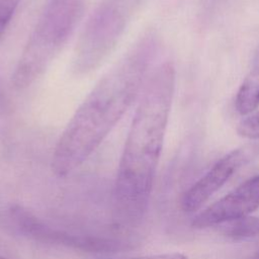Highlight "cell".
I'll list each match as a JSON object with an SVG mask.
<instances>
[{
	"instance_id": "obj_1",
	"label": "cell",
	"mask_w": 259,
	"mask_h": 259,
	"mask_svg": "<svg viewBox=\"0 0 259 259\" xmlns=\"http://www.w3.org/2000/svg\"><path fill=\"white\" fill-rule=\"evenodd\" d=\"M154 50L151 34L141 37L85 97L55 147L52 169L57 176L80 167L140 96Z\"/></svg>"
},
{
	"instance_id": "obj_2",
	"label": "cell",
	"mask_w": 259,
	"mask_h": 259,
	"mask_svg": "<svg viewBox=\"0 0 259 259\" xmlns=\"http://www.w3.org/2000/svg\"><path fill=\"white\" fill-rule=\"evenodd\" d=\"M171 63L155 68L146 79L120 156L114 204L120 222H139L148 206L161 156L174 94Z\"/></svg>"
},
{
	"instance_id": "obj_3",
	"label": "cell",
	"mask_w": 259,
	"mask_h": 259,
	"mask_svg": "<svg viewBox=\"0 0 259 259\" xmlns=\"http://www.w3.org/2000/svg\"><path fill=\"white\" fill-rule=\"evenodd\" d=\"M86 0H50L13 73L18 89L31 85L49 67L81 19Z\"/></svg>"
},
{
	"instance_id": "obj_4",
	"label": "cell",
	"mask_w": 259,
	"mask_h": 259,
	"mask_svg": "<svg viewBox=\"0 0 259 259\" xmlns=\"http://www.w3.org/2000/svg\"><path fill=\"white\" fill-rule=\"evenodd\" d=\"M143 0H102L78 39L73 67L78 74L95 70L113 51Z\"/></svg>"
},
{
	"instance_id": "obj_5",
	"label": "cell",
	"mask_w": 259,
	"mask_h": 259,
	"mask_svg": "<svg viewBox=\"0 0 259 259\" xmlns=\"http://www.w3.org/2000/svg\"><path fill=\"white\" fill-rule=\"evenodd\" d=\"M259 209V174L250 177L227 195L197 213L192 227L205 229L250 215Z\"/></svg>"
},
{
	"instance_id": "obj_6",
	"label": "cell",
	"mask_w": 259,
	"mask_h": 259,
	"mask_svg": "<svg viewBox=\"0 0 259 259\" xmlns=\"http://www.w3.org/2000/svg\"><path fill=\"white\" fill-rule=\"evenodd\" d=\"M248 151L236 149L221 158L182 196L181 207L186 212L198 210L247 161Z\"/></svg>"
},
{
	"instance_id": "obj_7",
	"label": "cell",
	"mask_w": 259,
	"mask_h": 259,
	"mask_svg": "<svg viewBox=\"0 0 259 259\" xmlns=\"http://www.w3.org/2000/svg\"><path fill=\"white\" fill-rule=\"evenodd\" d=\"M16 219L18 220L21 227L31 236L53 243L65 244L67 246H73L78 249L90 250V251H108L116 250L122 247V243L104 238H96L89 236H75L61 231L52 229L39 222L36 218L31 215L29 212L17 208L14 211Z\"/></svg>"
},
{
	"instance_id": "obj_8",
	"label": "cell",
	"mask_w": 259,
	"mask_h": 259,
	"mask_svg": "<svg viewBox=\"0 0 259 259\" xmlns=\"http://www.w3.org/2000/svg\"><path fill=\"white\" fill-rule=\"evenodd\" d=\"M259 105V66L250 71L242 82L235 99L237 111L247 115Z\"/></svg>"
},
{
	"instance_id": "obj_9",
	"label": "cell",
	"mask_w": 259,
	"mask_h": 259,
	"mask_svg": "<svg viewBox=\"0 0 259 259\" xmlns=\"http://www.w3.org/2000/svg\"><path fill=\"white\" fill-rule=\"evenodd\" d=\"M222 226V234L233 240H248L259 236V217L246 215Z\"/></svg>"
},
{
	"instance_id": "obj_10",
	"label": "cell",
	"mask_w": 259,
	"mask_h": 259,
	"mask_svg": "<svg viewBox=\"0 0 259 259\" xmlns=\"http://www.w3.org/2000/svg\"><path fill=\"white\" fill-rule=\"evenodd\" d=\"M239 136L249 140H259V112L240 121L237 127Z\"/></svg>"
},
{
	"instance_id": "obj_11",
	"label": "cell",
	"mask_w": 259,
	"mask_h": 259,
	"mask_svg": "<svg viewBox=\"0 0 259 259\" xmlns=\"http://www.w3.org/2000/svg\"><path fill=\"white\" fill-rule=\"evenodd\" d=\"M21 0H0V35L11 20Z\"/></svg>"
},
{
	"instance_id": "obj_12",
	"label": "cell",
	"mask_w": 259,
	"mask_h": 259,
	"mask_svg": "<svg viewBox=\"0 0 259 259\" xmlns=\"http://www.w3.org/2000/svg\"><path fill=\"white\" fill-rule=\"evenodd\" d=\"M132 259H187V256L181 253H163V254H154V255H146L141 257H136Z\"/></svg>"
},
{
	"instance_id": "obj_13",
	"label": "cell",
	"mask_w": 259,
	"mask_h": 259,
	"mask_svg": "<svg viewBox=\"0 0 259 259\" xmlns=\"http://www.w3.org/2000/svg\"><path fill=\"white\" fill-rule=\"evenodd\" d=\"M0 259H6V258H3V257H0Z\"/></svg>"
}]
</instances>
